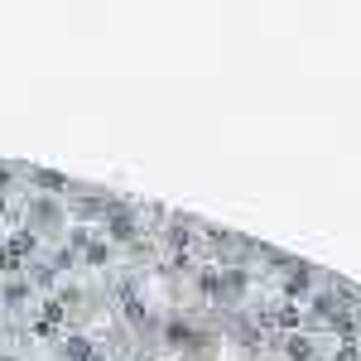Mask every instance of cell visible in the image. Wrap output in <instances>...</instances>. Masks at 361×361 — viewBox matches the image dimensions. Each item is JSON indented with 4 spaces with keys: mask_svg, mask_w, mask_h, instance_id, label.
Segmentation results:
<instances>
[{
    "mask_svg": "<svg viewBox=\"0 0 361 361\" xmlns=\"http://www.w3.org/2000/svg\"><path fill=\"white\" fill-rule=\"evenodd\" d=\"M337 361H357V347H342V352H337Z\"/></svg>",
    "mask_w": 361,
    "mask_h": 361,
    "instance_id": "9",
    "label": "cell"
},
{
    "mask_svg": "<svg viewBox=\"0 0 361 361\" xmlns=\"http://www.w3.org/2000/svg\"><path fill=\"white\" fill-rule=\"evenodd\" d=\"M68 357H73V361H87V357H92V342H82V337H68Z\"/></svg>",
    "mask_w": 361,
    "mask_h": 361,
    "instance_id": "5",
    "label": "cell"
},
{
    "mask_svg": "<svg viewBox=\"0 0 361 361\" xmlns=\"http://www.w3.org/2000/svg\"><path fill=\"white\" fill-rule=\"evenodd\" d=\"M20 299H29V284H20V279H15V284H5V294H0V304H20Z\"/></svg>",
    "mask_w": 361,
    "mask_h": 361,
    "instance_id": "3",
    "label": "cell"
},
{
    "mask_svg": "<svg viewBox=\"0 0 361 361\" xmlns=\"http://www.w3.org/2000/svg\"><path fill=\"white\" fill-rule=\"evenodd\" d=\"M284 352H289V361H313V342L299 333H289L284 337Z\"/></svg>",
    "mask_w": 361,
    "mask_h": 361,
    "instance_id": "2",
    "label": "cell"
},
{
    "mask_svg": "<svg viewBox=\"0 0 361 361\" xmlns=\"http://www.w3.org/2000/svg\"><path fill=\"white\" fill-rule=\"evenodd\" d=\"M169 342H173V347H188V342H193V333H188L183 323H173V328H169Z\"/></svg>",
    "mask_w": 361,
    "mask_h": 361,
    "instance_id": "8",
    "label": "cell"
},
{
    "mask_svg": "<svg viewBox=\"0 0 361 361\" xmlns=\"http://www.w3.org/2000/svg\"><path fill=\"white\" fill-rule=\"evenodd\" d=\"M164 236H169V246H173V250H183L188 241H193V231H188V226H169Z\"/></svg>",
    "mask_w": 361,
    "mask_h": 361,
    "instance_id": "4",
    "label": "cell"
},
{
    "mask_svg": "<svg viewBox=\"0 0 361 361\" xmlns=\"http://www.w3.org/2000/svg\"><path fill=\"white\" fill-rule=\"evenodd\" d=\"M106 231H111L116 241H130V236H135V212H130V207H126V212L116 207L111 217H106Z\"/></svg>",
    "mask_w": 361,
    "mask_h": 361,
    "instance_id": "1",
    "label": "cell"
},
{
    "mask_svg": "<svg viewBox=\"0 0 361 361\" xmlns=\"http://www.w3.org/2000/svg\"><path fill=\"white\" fill-rule=\"evenodd\" d=\"M34 178H39V188H49V193H63V183H68L63 173H34Z\"/></svg>",
    "mask_w": 361,
    "mask_h": 361,
    "instance_id": "6",
    "label": "cell"
},
{
    "mask_svg": "<svg viewBox=\"0 0 361 361\" xmlns=\"http://www.w3.org/2000/svg\"><path fill=\"white\" fill-rule=\"evenodd\" d=\"M82 255L92 260V265H106V246H102V241H87V246H82Z\"/></svg>",
    "mask_w": 361,
    "mask_h": 361,
    "instance_id": "7",
    "label": "cell"
},
{
    "mask_svg": "<svg viewBox=\"0 0 361 361\" xmlns=\"http://www.w3.org/2000/svg\"><path fill=\"white\" fill-rule=\"evenodd\" d=\"M313 361H318V357H313Z\"/></svg>",
    "mask_w": 361,
    "mask_h": 361,
    "instance_id": "10",
    "label": "cell"
}]
</instances>
